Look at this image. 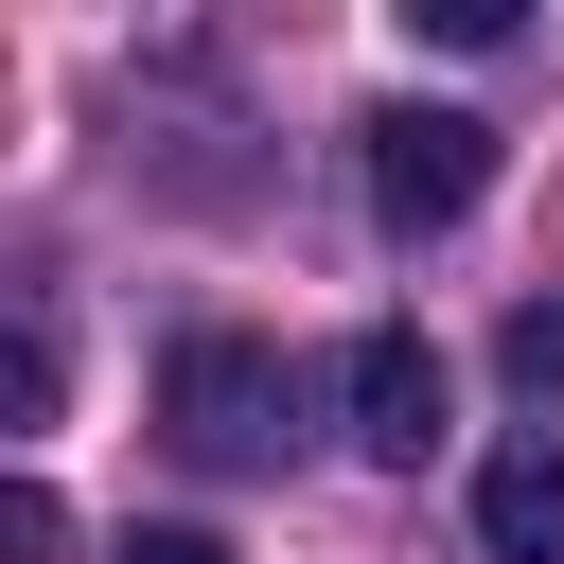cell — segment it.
Segmentation results:
<instances>
[{
    "mask_svg": "<svg viewBox=\"0 0 564 564\" xmlns=\"http://www.w3.org/2000/svg\"><path fill=\"white\" fill-rule=\"evenodd\" d=\"M335 405H352V441H370V458L405 476V458L441 441V352H423V335L388 317V335H352V370H335Z\"/></svg>",
    "mask_w": 564,
    "mask_h": 564,
    "instance_id": "3957f363",
    "label": "cell"
},
{
    "mask_svg": "<svg viewBox=\"0 0 564 564\" xmlns=\"http://www.w3.org/2000/svg\"><path fill=\"white\" fill-rule=\"evenodd\" d=\"M159 423H176L212 476H264V458H282V423H300V370H282L264 335H176V370H159Z\"/></svg>",
    "mask_w": 564,
    "mask_h": 564,
    "instance_id": "6da1fadb",
    "label": "cell"
},
{
    "mask_svg": "<svg viewBox=\"0 0 564 564\" xmlns=\"http://www.w3.org/2000/svg\"><path fill=\"white\" fill-rule=\"evenodd\" d=\"M0 564H70V511H53V476H0Z\"/></svg>",
    "mask_w": 564,
    "mask_h": 564,
    "instance_id": "8992f818",
    "label": "cell"
},
{
    "mask_svg": "<svg viewBox=\"0 0 564 564\" xmlns=\"http://www.w3.org/2000/svg\"><path fill=\"white\" fill-rule=\"evenodd\" d=\"M511 388H564V300H529V317H511Z\"/></svg>",
    "mask_w": 564,
    "mask_h": 564,
    "instance_id": "52a82bcc",
    "label": "cell"
},
{
    "mask_svg": "<svg viewBox=\"0 0 564 564\" xmlns=\"http://www.w3.org/2000/svg\"><path fill=\"white\" fill-rule=\"evenodd\" d=\"M352 159H370V229H405V247L494 194V123H476V106H370Z\"/></svg>",
    "mask_w": 564,
    "mask_h": 564,
    "instance_id": "7a4b0ae2",
    "label": "cell"
},
{
    "mask_svg": "<svg viewBox=\"0 0 564 564\" xmlns=\"http://www.w3.org/2000/svg\"><path fill=\"white\" fill-rule=\"evenodd\" d=\"M476 529H494V564H564V423L476 458Z\"/></svg>",
    "mask_w": 564,
    "mask_h": 564,
    "instance_id": "277c9868",
    "label": "cell"
},
{
    "mask_svg": "<svg viewBox=\"0 0 564 564\" xmlns=\"http://www.w3.org/2000/svg\"><path fill=\"white\" fill-rule=\"evenodd\" d=\"M53 388H70V335H53V300H18V317H0V423L35 441V423H53Z\"/></svg>",
    "mask_w": 564,
    "mask_h": 564,
    "instance_id": "5b68a950",
    "label": "cell"
},
{
    "mask_svg": "<svg viewBox=\"0 0 564 564\" xmlns=\"http://www.w3.org/2000/svg\"><path fill=\"white\" fill-rule=\"evenodd\" d=\"M106 564H229V546H212V529H123Z\"/></svg>",
    "mask_w": 564,
    "mask_h": 564,
    "instance_id": "ba28073f",
    "label": "cell"
}]
</instances>
